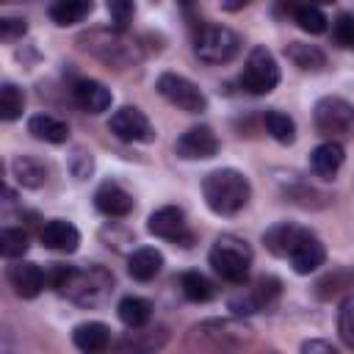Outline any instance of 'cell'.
<instances>
[{
    "label": "cell",
    "instance_id": "obj_1",
    "mask_svg": "<svg viewBox=\"0 0 354 354\" xmlns=\"http://www.w3.org/2000/svg\"><path fill=\"white\" fill-rule=\"evenodd\" d=\"M53 285L66 296L72 299L75 304H83V307H97L108 299V293L113 290V277L91 263V266H83V268H75V266H55L53 268Z\"/></svg>",
    "mask_w": 354,
    "mask_h": 354
},
{
    "label": "cell",
    "instance_id": "obj_2",
    "mask_svg": "<svg viewBox=\"0 0 354 354\" xmlns=\"http://www.w3.org/2000/svg\"><path fill=\"white\" fill-rule=\"evenodd\" d=\"M202 196L207 207L218 216H235L249 205L252 185L238 169H216L202 180Z\"/></svg>",
    "mask_w": 354,
    "mask_h": 354
},
{
    "label": "cell",
    "instance_id": "obj_3",
    "mask_svg": "<svg viewBox=\"0 0 354 354\" xmlns=\"http://www.w3.org/2000/svg\"><path fill=\"white\" fill-rule=\"evenodd\" d=\"M77 44L86 53H91L94 58H100L102 64L116 66V69L133 66L141 58L138 44L133 39H127L122 30H91V33H83L77 39Z\"/></svg>",
    "mask_w": 354,
    "mask_h": 354
},
{
    "label": "cell",
    "instance_id": "obj_4",
    "mask_svg": "<svg viewBox=\"0 0 354 354\" xmlns=\"http://www.w3.org/2000/svg\"><path fill=\"white\" fill-rule=\"evenodd\" d=\"M207 260L221 279H227L232 285H243L249 277V268H252V249L246 241H241L235 235H221V238H216Z\"/></svg>",
    "mask_w": 354,
    "mask_h": 354
},
{
    "label": "cell",
    "instance_id": "obj_5",
    "mask_svg": "<svg viewBox=\"0 0 354 354\" xmlns=\"http://www.w3.org/2000/svg\"><path fill=\"white\" fill-rule=\"evenodd\" d=\"M241 36L224 25H205L194 39V53L205 64H227L238 55Z\"/></svg>",
    "mask_w": 354,
    "mask_h": 354
},
{
    "label": "cell",
    "instance_id": "obj_6",
    "mask_svg": "<svg viewBox=\"0 0 354 354\" xmlns=\"http://www.w3.org/2000/svg\"><path fill=\"white\" fill-rule=\"evenodd\" d=\"M277 83H279V66L274 55L266 47H254L241 72V88H246L249 94H268L277 88Z\"/></svg>",
    "mask_w": 354,
    "mask_h": 354
},
{
    "label": "cell",
    "instance_id": "obj_7",
    "mask_svg": "<svg viewBox=\"0 0 354 354\" xmlns=\"http://www.w3.org/2000/svg\"><path fill=\"white\" fill-rule=\"evenodd\" d=\"M313 122L321 136H346L354 130V105L343 97H324L313 108Z\"/></svg>",
    "mask_w": 354,
    "mask_h": 354
},
{
    "label": "cell",
    "instance_id": "obj_8",
    "mask_svg": "<svg viewBox=\"0 0 354 354\" xmlns=\"http://www.w3.org/2000/svg\"><path fill=\"white\" fill-rule=\"evenodd\" d=\"M194 337L199 340V346H207V348H241L249 343L252 337V329L238 324V321H202L196 324L194 329Z\"/></svg>",
    "mask_w": 354,
    "mask_h": 354
},
{
    "label": "cell",
    "instance_id": "obj_9",
    "mask_svg": "<svg viewBox=\"0 0 354 354\" xmlns=\"http://www.w3.org/2000/svg\"><path fill=\"white\" fill-rule=\"evenodd\" d=\"M158 91L163 100H169L171 105H177L185 113H202L207 108V97L202 94V88L196 83H191L183 75L174 72H163L158 77Z\"/></svg>",
    "mask_w": 354,
    "mask_h": 354
},
{
    "label": "cell",
    "instance_id": "obj_10",
    "mask_svg": "<svg viewBox=\"0 0 354 354\" xmlns=\"http://www.w3.org/2000/svg\"><path fill=\"white\" fill-rule=\"evenodd\" d=\"M147 230L155 238H163V241L180 243V246H191L194 243V235L188 232V224H185V213L180 207H171V205L158 207L155 213H149Z\"/></svg>",
    "mask_w": 354,
    "mask_h": 354
},
{
    "label": "cell",
    "instance_id": "obj_11",
    "mask_svg": "<svg viewBox=\"0 0 354 354\" xmlns=\"http://www.w3.org/2000/svg\"><path fill=\"white\" fill-rule=\"evenodd\" d=\"M108 130H111L116 138H122V141H138V144L155 141V130H152L149 119H147L144 111H138L136 105L119 108V111L111 116Z\"/></svg>",
    "mask_w": 354,
    "mask_h": 354
},
{
    "label": "cell",
    "instance_id": "obj_12",
    "mask_svg": "<svg viewBox=\"0 0 354 354\" xmlns=\"http://www.w3.org/2000/svg\"><path fill=\"white\" fill-rule=\"evenodd\" d=\"M218 138L216 133L207 127V124H196V127H188L177 144H174V152L185 160H207V158H216L218 155Z\"/></svg>",
    "mask_w": 354,
    "mask_h": 354
},
{
    "label": "cell",
    "instance_id": "obj_13",
    "mask_svg": "<svg viewBox=\"0 0 354 354\" xmlns=\"http://www.w3.org/2000/svg\"><path fill=\"white\" fill-rule=\"evenodd\" d=\"M288 260H290L296 274H313V271H318L324 266L326 249H324V243L313 232L301 230L296 243H293V249H290V254H288Z\"/></svg>",
    "mask_w": 354,
    "mask_h": 354
},
{
    "label": "cell",
    "instance_id": "obj_14",
    "mask_svg": "<svg viewBox=\"0 0 354 354\" xmlns=\"http://www.w3.org/2000/svg\"><path fill=\"white\" fill-rule=\"evenodd\" d=\"M44 282H47V277L36 263L17 260L14 266H8V285L14 288V293L19 299H36L41 293Z\"/></svg>",
    "mask_w": 354,
    "mask_h": 354
},
{
    "label": "cell",
    "instance_id": "obj_15",
    "mask_svg": "<svg viewBox=\"0 0 354 354\" xmlns=\"http://www.w3.org/2000/svg\"><path fill=\"white\" fill-rule=\"evenodd\" d=\"M94 205H97V210L100 213H105V216H111V218H122V216H127L130 210H133V196L119 185V183H102L97 191H94Z\"/></svg>",
    "mask_w": 354,
    "mask_h": 354
},
{
    "label": "cell",
    "instance_id": "obj_16",
    "mask_svg": "<svg viewBox=\"0 0 354 354\" xmlns=\"http://www.w3.org/2000/svg\"><path fill=\"white\" fill-rule=\"evenodd\" d=\"M39 238H41V243H44L47 249H53V252H66V254H72V252L80 246V232H77V227L69 224V221H64V218L47 221V224L41 227Z\"/></svg>",
    "mask_w": 354,
    "mask_h": 354
},
{
    "label": "cell",
    "instance_id": "obj_17",
    "mask_svg": "<svg viewBox=\"0 0 354 354\" xmlns=\"http://www.w3.org/2000/svg\"><path fill=\"white\" fill-rule=\"evenodd\" d=\"M72 97L75 102L86 111V113H102L111 108V91L100 83V80H91V77H83L72 86Z\"/></svg>",
    "mask_w": 354,
    "mask_h": 354
},
{
    "label": "cell",
    "instance_id": "obj_18",
    "mask_svg": "<svg viewBox=\"0 0 354 354\" xmlns=\"http://www.w3.org/2000/svg\"><path fill=\"white\" fill-rule=\"evenodd\" d=\"M72 343H75L80 351H88V354L105 351V348L111 346V329H108L102 321L77 324L75 332H72Z\"/></svg>",
    "mask_w": 354,
    "mask_h": 354
},
{
    "label": "cell",
    "instance_id": "obj_19",
    "mask_svg": "<svg viewBox=\"0 0 354 354\" xmlns=\"http://www.w3.org/2000/svg\"><path fill=\"white\" fill-rule=\"evenodd\" d=\"M343 160H346V152L337 141H324L310 152V169L324 180H329L343 166Z\"/></svg>",
    "mask_w": 354,
    "mask_h": 354
},
{
    "label": "cell",
    "instance_id": "obj_20",
    "mask_svg": "<svg viewBox=\"0 0 354 354\" xmlns=\"http://www.w3.org/2000/svg\"><path fill=\"white\" fill-rule=\"evenodd\" d=\"M160 268H163V254H160L158 249H152V246L136 249V252L127 257V271H130V277L138 279V282L155 279V277L160 274Z\"/></svg>",
    "mask_w": 354,
    "mask_h": 354
},
{
    "label": "cell",
    "instance_id": "obj_21",
    "mask_svg": "<svg viewBox=\"0 0 354 354\" xmlns=\"http://www.w3.org/2000/svg\"><path fill=\"white\" fill-rule=\"evenodd\" d=\"M28 133L39 141H47V144H64L69 138V124L50 116V113H36L28 122Z\"/></svg>",
    "mask_w": 354,
    "mask_h": 354
},
{
    "label": "cell",
    "instance_id": "obj_22",
    "mask_svg": "<svg viewBox=\"0 0 354 354\" xmlns=\"http://www.w3.org/2000/svg\"><path fill=\"white\" fill-rule=\"evenodd\" d=\"M91 11H94V3H91V0H53V6H50V19H53L55 25L66 28V25L83 22Z\"/></svg>",
    "mask_w": 354,
    "mask_h": 354
},
{
    "label": "cell",
    "instance_id": "obj_23",
    "mask_svg": "<svg viewBox=\"0 0 354 354\" xmlns=\"http://www.w3.org/2000/svg\"><path fill=\"white\" fill-rule=\"evenodd\" d=\"M299 227H293V224H288V221H279V224H274V227H268L266 232H263V243H266V249L271 252V254H277V257H288L290 254V249H293V243H296V238H299Z\"/></svg>",
    "mask_w": 354,
    "mask_h": 354
},
{
    "label": "cell",
    "instance_id": "obj_24",
    "mask_svg": "<svg viewBox=\"0 0 354 354\" xmlns=\"http://www.w3.org/2000/svg\"><path fill=\"white\" fill-rule=\"evenodd\" d=\"M116 313H119V321H122L124 326H130V329H144V326L149 324V318H152V304H149L147 299H141V296H124V299L119 301Z\"/></svg>",
    "mask_w": 354,
    "mask_h": 354
},
{
    "label": "cell",
    "instance_id": "obj_25",
    "mask_svg": "<svg viewBox=\"0 0 354 354\" xmlns=\"http://www.w3.org/2000/svg\"><path fill=\"white\" fill-rule=\"evenodd\" d=\"M11 174H14V180H17L22 188H39V185H44V180H47V169H44L36 158H30V155L14 158V160H11Z\"/></svg>",
    "mask_w": 354,
    "mask_h": 354
},
{
    "label": "cell",
    "instance_id": "obj_26",
    "mask_svg": "<svg viewBox=\"0 0 354 354\" xmlns=\"http://www.w3.org/2000/svg\"><path fill=\"white\" fill-rule=\"evenodd\" d=\"M285 55L304 72H321L326 66V55L315 47V44H304V41H290L285 47Z\"/></svg>",
    "mask_w": 354,
    "mask_h": 354
},
{
    "label": "cell",
    "instance_id": "obj_27",
    "mask_svg": "<svg viewBox=\"0 0 354 354\" xmlns=\"http://www.w3.org/2000/svg\"><path fill=\"white\" fill-rule=\"evenodd\" d=\"M180 288H183V296H185L188 301H196V304L210 301V299L216 296L213 282H210L207 277H202L199 271H185V274L180 277Z\"/></svg>",
    "mask_w": 354,
    "mask_h": 354
},
{
    "label": "cell",
    "instance_id": "obj_28",
    "mask_svg": "<svg viewBox=\"0 0 354 354\" xmlns=\"http://www.w3.org/2000/svg\"><path fill=\"white\" fill-rule=\"evenodd\" d=\"M354 288V268H335L332 274L321 277L315 282V293L318 299H332V296H340L343 290Z\"/></svg>",
    "mask_w": 354,
    "mask_h": 354
},
{
    "label": "cell",
    "instance_id": "obj_29",
    "mask_svg": "<svg viewBox=\"0 0 354 354\" xmlns=\"http://www.w3.org/2000/svg\"><path fill=\"white\" fill-rule=\"evenodd\" d=\"M263 124H266V130H268V136L274 141H279V144H293L296 141V122L288 113H282V111H266Z\"/></svg>",
    "mask_w": 354,
    "mask_h": 354
},
{
    "label": "cell",
    "instance_id": "obj_30",
    "mask_svg": "<svg viewBox=\"0 0 354 354\" xmlns=\"http://www.w3.org/2000/svg\"><path fill=\"white\" fill-rule=\"evenodd\" d=\"M22 108H25L22 88H17L14 83H3L0 86V119H6V122L19 119L22 116Z\"/></svg>",
    "mask_w": 354,
    "mask_h": 354
},
{
    "label": "cell",
    "instance_id": "obj_31",
    "mask_svg": "<svg viewBox=\"0 0 354 354\" xmlns=\"http://www.w3.org/2000/svg\"><path fill=\"white\" fill-rule=\"evenodd\" d=\"M293 22H296L301 30H307V33H324V30H326V17H324V11H321L318 6H313V3L296 6V8H293Z\"/></svg>",
    "mask_w": 354,
    "mask_h": 354
},
{
    "label": "cell",
    "instance_id": "obj_32",
    "mask_svg": "<svg viewBox=\"0 0 354 354\" xmlns=\"http://www.w3.org/2000/svg\"><path fill=\"white\" fill-rule=\"evenodd\" d=\"M28 252V232L25 230H14V227H6L0 232V254L6 260H17Z\"/></svg>",
    "mask_w": 354,
    "mask_h": 354
},
{
    "label": "cell",
    "instance_id": "obj_33",
    "mask_svg": "<svg viewBox=\"0 0 354 354\" xmlns=\"http://www.w3.org/2000/svg\"><path fill=\"white\" fill-rule=\"evenodd\" d=\"M337 335L348 348H354V296H348L337 310Z\"/></svg>",
    "mask_w": 354,
    "mask_h": 354
},
{
    "label": "cell",
    "instance_id": "obj_34",
    "mask_svg": "<svg viewBox=\"0 0 354 354\" xmlns=\"http://www.w3.org/2000/svg\"><path fill=\"white\" fill-rule=\"evenodd\" d=\"M332 39L337 47H354V14L346 11L332 22Z\"/></svg>",
    "mask_w": 354,
    "mask_h": 354
},
{
    "label": "cell",
    "instance_id": "obj_35",
    "mask_svg": "<svg viewBox=\"0 0 354 354\" xmlns=\"http://www.w3.org/2000/svg\"><path fill=\"white\" fill-rule=\"evenodd\" d=\"M105 8L113 19V28L116 30H127L133 14H136V3L133 0H105Z\"/></svg>",
    "mask_w": 354,
    "mask_h": 354
},
{
    "label": "cell",
    "instance_id": "obj_36",
    "mask_svg": "<svg viewBox=\"0 0 354 354\" xmlns=\"http://www.w3.org/2000/svg\"><path fill=\"white\" fill-rule=\"evenodd\" d=\"M252 293H254V299L260 301V307H268V304L282 293V282H279L277 277H260V279L254 282Z\"/></svg>",
    "mask_w": 354,
    "mask_h": 354
},
{
    "label": "cell",
    "instance_id": "obj_37",
    "mask_svg": "<svg viewBox=\"0 0 354 354\" xmlns=\"http://www.w3.org/2000/svg\"><path fill=\"white\" fill-rule=\"evenodd\" d=\"M28 33V25L25 19H17V17H3L0 19V39L3 41H17Z\"/></svg>",
    "mask_w": 354,
    "mask_h": 354
},
{
    "label": "cell",
    "instance_id": "obj_38",
    "mask_svg": "<svg viewBox=\"0 0 354 354\" xmlns=\"http://www.w3.org/2000/svg\"><path fill=\"white\" fill-rule=\"evenodd\" d=\"M230 310H232L235 315H252V313H257V310H263V307H260V301L254 299V293L249 290V293L232 296V299H230Z\"/></svg>",
    "mask_w": 354,
    "mask_h": 354
},
{
    "label": "cell",
    "instance_id": "obj_39",
    "mask_svg": "<svg viewBox=\"0 0 354 354\" xmlns=\"http://www.w3.org/2000/svg\"><path fill=\"white\" fill-rule=\"evenodd\" d=\"M91 169H94V160H91V155H86L83 149H77L75 152V158H72V171H75V177H88L91 174Z\"/></svg>",
    "mask_w": 354,
    "mask_h": 354
},
{
    "label": "cell",
    "instance_id": "obj_40",
    "mask_svg": "<svg viewBox=\"0 0 354 354\" xmlns=\"http://www.w3.org/2000/svg\"><path fill=\"white\" fill-rule=\"evenodd\" d=\"M301 351H304V354H313V351L335 354V346H332V343H326V340H307V343H301Z\"/></svg>",
    "mask_w": 354,
    "mask_h": 354
},
{
    "label": "cell",
    "instance_id": "obj_41",
    "mask_svg": "<svg viewBox=\"0 0 354 354\" xmlns=\"http://www.w3.org/2000/svg\"><path fill=\"white\" fill-rule=\"evenodd\" d=\"M252 0H221V6L227 8V11H238V8H243V6H249Z\"/></svg>",
    "mask_w": 354,
    "mask_h": 354
},
{
    "label": "cell",
    "instance_id": "obj_42",
    "mask_svg": "<svg viewBox=\"0 0 354 354\" xmlns=\"http://www.w3.org/2000/svg\"><path fill=\"white\" fill-rule=\"evenodd\" d=\"M304 3H313V6H329V3H335V0H304Z\"/></svg>",
    "mask_w": 354,
    "mask_h": 354
},
{
    "label": "cell",
    "instance_id": "obj_43",
    "mask_svg": "<svg viewBox=\"0 0 354 354\" xmlns=\"http://www.w3.org/2000/svg\"><path fill=\"white\" fill-rule=\"evenodd\" d=\"M3 3H6V0H3Z\"/></svg>",
    "mask_w": 354,
    "mask_h": 354
}]
</instances>
